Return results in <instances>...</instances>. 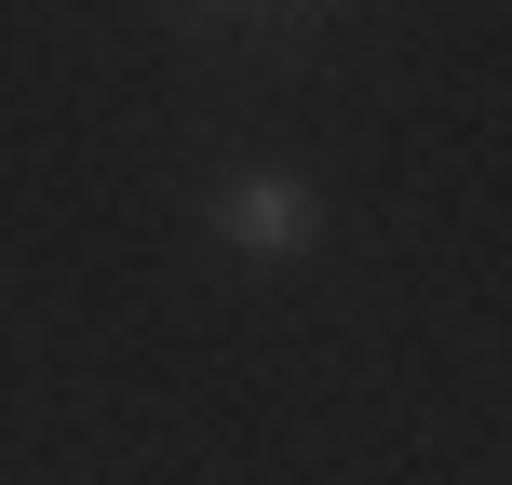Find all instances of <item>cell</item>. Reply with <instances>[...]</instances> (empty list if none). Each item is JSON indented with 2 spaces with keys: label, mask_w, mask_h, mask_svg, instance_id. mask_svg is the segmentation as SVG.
I'll return each instance as SVG.
<instances>
[{
  "label": "cell",
  "mask_w": 512,
  "mask_h": 485,
  "mask_svg": "<svg viewBox=\"0 0 512 485\" xmlns=\"http://www.w3.org/2000/svg\"><path fill=\"white\" fill-rule=\"evenodd\" d=\"M216 230L243 256H297V243H324V203H310V176H283V162H243V176H216Z\"/></svg>",
  "instance_id": "cell-1"
}]
</instances>
